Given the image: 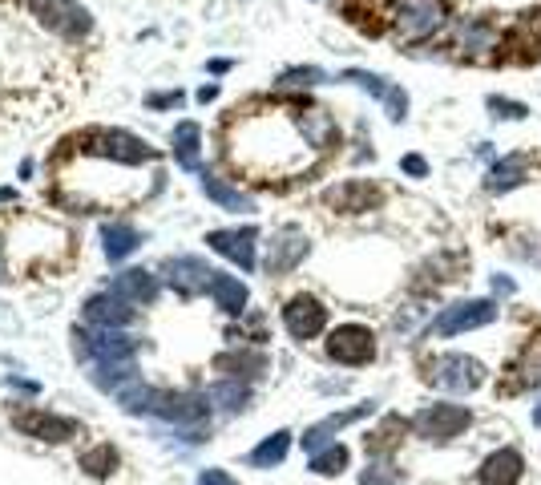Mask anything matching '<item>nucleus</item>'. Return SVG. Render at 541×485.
<instances>
[{"label":"nucleus","mask_w":541,"mask_h":485,"mask_svg":"<svg viewBox=\"0 0 541 485\" xmlns=\"http://www.w3.org/2000/svg\"><path fill=\"white\" fill-rule=\"evenodd\" d=\"M227 158L235 170L271 182V174H299L315 154L340 146V126L323 106H271L231 122Z\"/></svg>","instance_id":"obj_1"},{"label":"nucleus","mask_w":541,"mask_h":485,"mask_svg":"<svg viewBox=\"0 0 541 485\" xmlns=\"http://www.w3.org/2000/svg\"><path fill=\"white\" fill-rule=\"evenodd\" d=\"M501 316V308L485 296L477 300H457L449 308H441L437 316L428 320V340H453V336H465V332H477V328H489L493 320Z\"/></svg>","instance_id":"obj_2"},{"label":"nucleus","mask_w":541,"mask_h":485,"mask_svg":"<svg viewBox=\"0 0 541 485\" xmlns=\"http://www.w3.org/2000/svg\"><path fill=\"white\" fill-rule=\"evenodd\" d=\"M424 380H428V384H437L441 393L465 397V393H477V388H485L489 368H485L477 356H469V352H445V356H437V360L428 364Z\"/></svg>","instance_id":"obj_3"},{"label":"nucleus","mask_w":541,"mask_h":485,"mask_svg":"<svg viewBox=\"0 0 541 485\" xmlns=\"http://www.w3.org/2000/svg\"><path fill=\"white\" fill-rule=\"evenodd\" d=\"M469 425H473V409L453 405V401H432L412 417V433L428 445H449V441L465 437Z\"/></svg>","instance_id":"obj_4"},{"label":"nucleus","mask_w":541,"mask_h":485,"mask_svg":"<svg viewBox=\"0 0 541 485\" xmlns=\"http://www.w3.org/2000/svg\"><path fill=\"white\" fill-rule=\"evenodd\" d=\"M29 9H33L41 29H49L53 37H61L69 45H77L93 33V17L77 5V0H29Z\"/></svg>","instance_id":"obj_5"},{"label":"nucleus","mask_w":541,"mask_h":485,"mask_svg":"<svg viewBox=\"0 0 541 485\" xmlns=\"http://www.w3.org/2000/svg\"><path fill=\"white\" fill-rule=\"evenodd\" d=\"M392 25H396V37L404 45H420L449 25V5L445 0H408V5H400Z\"/></svg>","instance_id":"obj_6"},{"label":"nucleus","mask_w":541,"mask_h":485,"mask_svg":"<svg viewBox=\"0 0 541 485\" xmlns=\"http://www.w3.org/2000/svg\"><path fill=\"white\" fill-rule=\"evenodd\" d=\"M323 352H328V360L344 364V368H364L376 360L380 344H376V332L368 324H340L328 344H323Z\"/></svg>","instance_id":"obj_7"},{"label":"nucleus","mask_w":541,"mask_h":485,"mask_svg":"<svg viewBox=\"0 0 541 485\" xmlns=\"http://www.w3.org/2000/svg\"><path fill=\"white\" fill-rule=\"evenodd\" d=\"M323 203H328L332 211H340V215H368V211H376L384 203V190L376 182H368V178H344V182H336L328 194H323Z\"/></svg>","instance_id":"obj_8"},{"label":"nucleus","mask_w":541,"mask_h":485,"mask_svg":"<svg viewBox=\"0 0 541 485\" xmlns=\"http://www.w3.org/2000/svg\"><path fill=\"white\" fill-rule=\"evenodd\" d=\"M283 328L291 332V340H315L323 328H328V308L323 300H315L311 291H299L283 304Z\"/></svg>","instance_id":"obj_9"},{"label":"nucleus","mask_w":541,"mask_h":485,"mask_svg":"<svg viewBox=\"0 0 541 485\" xmlns=\"http://www.w3.org/2000/svg\"><path fill=\"white\" fill-rule=\"evenodd\" d=\"M73 344L81 356L97 360V364H130L134 360V340L114 332V328H101V332H73Z\"/></svg>","instance_id":"obj_10"},{"label":"nucleus","mask_w":541,"mask_h":485,"mask_svg":"<svg viewBox=\"0 0 541 485\" xmlns=\"http://www.w3.org/2000/svg\"><path fill=\"white\" fill-rule=\"evenodd\" d=\"M307 255H311V239H307L299 227H279V231L271 235V243H267L263 267H267V275H287V271H295Z\"/></svg>","instance_id":"obj_11"},{"label":"nucleus","mask_w":541,"mask_h":485,"mask_svg":"<svg viewBox=\"0 0 541 485\" xmlns=\"http://www.w3.org/2000/svg\"><path fill=\"white\" fill-rule=\"evenodd\" d=\"M505 372H509V380H501V393H529V388H541V332L521 340V348Z\"/></svg>","instance_id":"obj_12"},{"label":"nucleus","mask_w":541,"mask_h":485,"mask_svg":"<svg viewBox=\"0 0 541 485\" xmlns=\"http://www.w3.org/2000/svg\"><path fill=\"white\" fill-rule=\"evenodd\" d=\"M340 81H352V85L368 89V93L376 97V102L388 110V118H392V122H404V118H408V93H404L400 85H392L388 77L368 73V69H344V73H340Z\"/></svg>","instance_id":"obj_13"},{"label":"nucleus","mask_w":541,"mask_h":485,"mask_svg":"<svg viewBox=\"0 0 541 485\" xmlns=\"http://www.w3.org/2000/svg\"><path fill=\"white\" fill-rule=\"evenodd\" d=\"M13 425L25 437H37V441H73V437H81V425L73 417H57V413H41V409L17 413Z\"/></svg>","instance_id":"obj_14"},{"label":"nucleus","mask_w":541,"mask_h":485,"mask_svg":"<svg viewBox=\"0 0 541 485\" xmlns=\"http://www.w3.org/2000/svg\"><path fill=\"white\" fill-rule=\"evenodd\" d=\"M525 477V457L517 445H501L481 457L477 465V485H517Z\"/></svg>","instance_id":"obj_15"},{"label":"nucleus","mask_w":541,"mask_h":485,"mask_svg":"<svg viewBox=\"0 0 541 485\" xmlns=\"http://www.w3.org/2000/svg\"><path fill=\"white\" fill-rule=\"evenodd\" d=\"M255 243H259V231L255 227H235V231H210L206 235V247L227 255L231 263H239L243 271L255 267Z\"/></svg>","instance_id":"obj_16"},{"label":"nucleus","mask_w":541,"mask_h":485,"mask_svg":"<svg viewBox=\"0 0 541 485\" xmlns=\"http://www.w3.org/2000/svg\"><path fill=\"white\" fill-rule=\"evenodd\" d=\"M372 413H376V405L368 401V405H356V409H348V413H332V417H323L319 425H311V429L303 433V449H307V453H319V449L336 445L332 437H336L340 429H348L352 421H364V417H372Z\"/></svg>","instance_id":"obj_17"},{"label":"nucleus","mask_w":541,"mask_h":485,"mask_svg":"<svg viewBox=\"0 0 541 485\" xmlns=\"http://www.w3.org/2000/svg\"><path fill=\"white\" fill-rule=\"evenodd\" d=\"M214 271L198 259V255H178L170 259V283L182 291V296H198V291H210Z\"/></svg>","instance_id":"obj_18"},{"label":"nucleus","mask_w":541,"mask_h":485,"mask_svg":"<svg viewBox=\"0 0 541 485\" xmlns=\"http://www.w3.org/2000/svg\"><path fill=\"white\" fill-rule=\"evenodd\" d=\"M150 413L162 417V421H182V425L206 421V405H198L194 397H182V393H154L150 397Z\"/></svg>","instance_id":"obj_19"},{"label":"nucleus","mask_w":541,"mask_h":485,"mask_svg":"<svg viewBox=\"0 0 541 485\" xmlns=\"http://www.w3.org/2000/svg\"><path fill=\"white\" fill-rule=\"evenodd\" d=\"M85 320H93L101 328H122V324L134 320V308L122 296H114V291H101V296H93L85 304Z\"/></svg>","instance_id":"obj_20"},{"label":"nucleus","mask_w":541,"mask_h":485,"mask_svg":"<svg viewBox=\"0 0 541 485\" xmlns=\"http://www.w3.org/2000/svg\"><path fill=\"white\" fill-rule=\"evenodd\" d=\"M525 178H529V154H509V158L493 162V170L485 174V190L505 194V190H517Z\"/></svg>","instance_id":"obj_21"},{"label":"nucleus","mask_w":541,"mask_h":485,"mask_svg":"<svg viewBox=\"0 0 541 485\" xmlns=\"http://www.w3.org/2000/svg\"><path fill=\"white\" fill-rule=\"evenodd\" d=\"M110 291L114 296H122L126 304H154V296H158V279L150 275V271H122V275H114V283H110Z\"/></svg>","instance_id":"obj_22"},{"label":"nucleus","mask_w":541,"mask_h":485,"mask_svg":"<svg viewBox=\"0 0 541 485\" xmlns=\"http://www.w3.org/2000/svg\"><path fill=\"white\" fill-rule=\"evenodd\" d=\"M210 296H214V304H219L227 316H243L247 312V287L235 279V275H223V271H214V279H210Z\"/></svg>","instance_id":"obj_23"},{"label":"nucleus","mask_w":541,"mask_h":485,"mask_svg":"<svg viewBox=\"0 0 541 485\" xmlns=\"http://www.w3.org/2000/svg\"><path fill=\"white\" fill-rule=\"evenodd\" d=\"M202 194L210 203H219L223 211H255V199L251 194H243L239 186L223 182V178H214V174H202Z\"/></svg>","instance_id":"obj_24"},{"label":"nucleus","mask_w":541,"mask_h":485,"mask_svg":"<svg viewBox=\"0 0 541 485\" xmlns=\"http://www.w3.org/2000/svg\"><path fill=\"white\" fill-rule=\"evenodd\" d=\"M404 433H408V421H404L400 413H388V417L380 421V429H372V433L364 437V445H368L372 457H384V453H392V449L404 441Z\"/></svg>","instance_id":"obj_25"},{"label":"nucleus","mask_w":541,"mask_h":485,"mask_svg":"<svg viewBox=\"0 0 541 485\" xmlns=\"http://www.w3.org/2000/svg\"><path fill=\"white\" fill-rule=\"evenodd\" d=\"M101 243H105V259L118 263V259H126L142 239H138V231L126 227V223H105V227H101Z\"/></svg>","instance_id":"obj_26"},{"label":"nucleus","mask_w":541,"mask_h":485,"mask_svg":"<svg viewBox=\"0 0 541 485\" xmlns=\"http://www.w3.org/2000/svg\"><path fill=\"white\" fill-rule=\"evenodd\" d=\"M206 397L219 405V409H227V413H239V409H247V401H251V388H247L243 380L231 376V380H219V384H214Z\"/></svg>","instance_id":"obj_27"},{"label":"nucleus","mask_w":541,"mask_h":485,"mask_svg":"<svg viewBox=\"0 0 541 485\" xmlns=\"http://www.w3.org/2000/svg\"><path fill=\"white\" fill-rule=\"evenodd\" d=\"M198 146H202L198 122H182V126L174 130V158H178L186 170H198Z\"/></svg>","instance_id":"obj_28"},{"label":"nucleus","mask_w":541,"mask_h":485,"mask_svg":"<svg viewBox=\"0 0 541 485\" xmlns=\"http://www.w3.org/2000/svg\"><path fill=\"white\" fill-rule=\"evenodd\" d=\"M287 449H291V433L279 429V433H271L263 445L251 449V465H255V469H271V465H279V461L287 457Z\"/></svg>","instance_id":"obj_29"},{"label":"nucleus","mask_w":541,"mask_h":485,"mask_svg":"<svg viewBox=\"0 0 541 485\" xmlns=\"http://www.w3.org/2000/svg\"><path fill=\"white\" fill-rule=\"evenodd\" d=\"M493 41H497L493 25H485V21H465V25H461V37H457V49H461L465 57H473V53H481V49H493Z\"/></svg>","instance_id":"obj_30"},{"label":"nucleus","mask_w":541,"mask_h":485,"mask_svg":"<svg viewBox=\"0 0 541 485\" xmlns=\"http://www.w3.org/2000/svg\"><path fill=\"white\" fill-rule=\"evenodd\" d=\"M214 368H235L231 376H263L267 372V356L263 352H231V356H219L214 360Z\"/></svg>","instance_id":"obj_31"},{"label":"nucleus","mask_w":541,"mask_h":485,"mask_svg":"<svg viewBox=\"0 0 541 485\" xmlns=\"http://www.w3.org/2000/svg\"><path fill=\"white\" fill-rule=\"evenodd\" d=\"M348 445H328V449H319V453H311V473H319V477H336V473H344L348 469Z\"/></svg>","instance_id":"obj_32"},{"label":"nucleus","mask_w":541,"mask_h":485,"mask_svg":"<svg viewBox=\"0 0 541 485\" xmlns=\"http://www.w3.org/2000/svg\"><path fill=\"white\" fill-rule=\"evenodd\" d=\"M81 469L89 477H110L118 469V449L114 445H93L89 453H81Z\"/></svg>","instance_id":"obj_33"},{"label":"nucleus","mask_w":541,"mask_h":485,"mask_svg":"<svg viewBox=\"0 0 541 485\" xmlns=\"http://www.w3.org/2000/svg\"><path fill=\"white\" fill-rule=\"evenodd\" d=\"M360 485H404V473L392 465V461H368L364 473H360Z\"/></svg>","instance_id":"obj_34"},{"label":"nucleus","mask_w":541,"mask_h":485,"mask_svg":"<svg viewBox=\"0 0 541 485\" xmlns=\"http://www.w3.org/2000/svg\"><path fill=\"white\" fill-rule=\"evenodd\" d=\"M489 110H493V118H501V122H521L525 114H529V106L525 102H513V97H489V102H485Z\"/></svg>","instance_id":"obj_35"},{"label":"nucleus","mask_w":541,"mask_h":485,"mask_svg":"<svg viewBox=\"0 0 541 485\" xmlns=\"http://www.w3.org/2000/svg\"><path fill=\"white\" fill-rule=\"evenodd\" d=\"M279 81L283 85H315V81H323V69H311V65L307 69H287Z\"/></svg>","instance_id":"obj_36"},{"label":"nucleus","mask_w":541,"mask_h":485,"mask_svg":"<svg viewBox=\"0 0 541 485\" xmlns=\"http://www.w3.org/2000/svg\"><path fill=\"white\" fill-rule=\"evenodd\" d=\"M400 170L412 174V178H428V162H424L420 154H404V158H400Z\"/></svg>","instance_id":"obj_37"},{"label":"nucleus","mask_w":541,"mask_h":485,"mask_svg":"<svg viewBox=\"0 0 541 485\" xmlns=\"http://www.w3.org/2000/svg\"><path fill=\"white\" fill-rule=\"evenodd\" d=\"M198 485H239L227 469H202V477H198Z\"/></svg>","instance_id":"obj_38"},{"label":"nucleus","mask_w":541,"mask_h":485,"mask_svg":"<svg viewBox=\"0 0 541 485\" xmlns=\"http://www.w3.org/2000/svg\"><path fill=\"white\" fill-rule=\"evenodd\" d=\"M182 102V93H158V97H150V106H178Z\"/></svg>","instance_id":"obj_39"},{"label":"nucleus","mask_w":541,"mask_h":485,"mask_svg":"<svg viewBox=\"0 0 541 485\" xmlns=\"http://www.w3.org/2000/svg\"><path fill=\"white\" fill-rule=\"evenodd\" d=\"M493 287H497V291H505V296H509V291H513V279H501V275H497V279H493Z\"/></svg>","instance_id":"obj_40"},{"label":"nucleus","mask_w":541,"mask_h":485,"mask_svg":"<svg viewBox=\"0 0 541 485\" xmlns=\"http://www.w3.org/2000/svg\"><path fill=\"white\" fill-rule=\"evenodd\" d=\"M9 279V259H5V247H0V283Z\"/></svg>","instance_id":"obj_41"},{"label":"nucleus","mask_w":541,"mask_h":485,"mask_svg":"<svg viewBox=\"0 0 541 485\" xmlns=\"http://www.w3.org/2000/svg\"><path fill=\"white\" fill-rule=\"evenodd\" d=\"M533 425H537V429H541V401H537V405H533Z\"/></svg>","instance_id":"obj_42"},{"label":"nucleus","mask_w":541,"mask_h":485,"mask_svg":"<svg viewBox=\"0 0 541 485\" xmlns=\"http://www.w3.org/2000/svg\"><path fill=\"white\" fill-rule=\"evenodd\" d=\"M0 203H13V190H0Z\"/></svg>","instance_id":"obj_43"}]
</instances>
